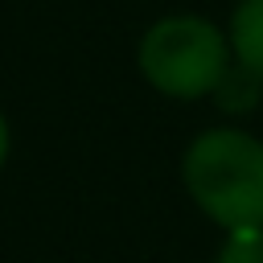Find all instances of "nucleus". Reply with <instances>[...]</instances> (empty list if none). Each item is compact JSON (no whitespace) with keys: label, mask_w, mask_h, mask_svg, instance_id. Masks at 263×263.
Instances as JSON below:
<instances>
[{"label":"nucleus","mask_w":263,"mask_h":263,"mask_svg":"<svg viewBox=\"0 0 263 263\" xmlns=\"http://www.w3.org/2000/svg\"><path fill=\"white\" fill-rule=\"evenodd\" d=\"M8 156H12V123H8V115L0 111V168L8 164Z\"/></svg>","instance_id":"423d86ee"},{"label":"nucleus","mask_w":263,"mask_h":263,"mask_svg":"<svg viewBox=\"0 0 263 263\" xmlns=\"http://www.w3.org/2000/svg\"><path fill=\"white\" fill-rule=\"evenodd\" d=\"M230 53L263 78V0H238L230 12Z\"/></svg>","instance_id":"7ed1b4c3"},{"label":"nucleus","mask_w":263,"mask_h":263,"mask_svg":"<svg viewBox=\"0 0 263 263\" xmlns=\"http://www.w3.org/2000/svg\"><path fill=\"white\" fill-rule=\"evenodd\" d=\"M214 263H263V226L230 230Z\"/></svg>","instance_id":"39448f33"},{"label":"nucleus","mask_w":263,"mask_h":263,"mask_svg":"<svg viewBox=\"0 0 263 263\" xmlns=\"http://www.w3.org/2000/svg\"><path fill=\"white\" fill-rule=\"evenodd\" d=\"M259 99H263V78L255 70H247L242 62H230L226 74H222V82L214 86V103L222 111L238 115V111H251Z\"/></svg>","instance_id":"20e7f679"},{"label":"nucleus","mask_w":263,"mask_h":263,"mask_svg":"<svg viewBox=\"0 0 263 263\" xmlns=\"http://www.w3.org/2000/svg\"><path fill=\"white\" fill-rule=\"evenodd\" d=\"M181 181L193 205L230 230L263 226V140L242 127H210L189 140Z\"/></svg>","instance_id":"f257e3e1"},{"label":"nucleus","mask_w":263,"mask_h":263,"mask_svg":"<svg viewBox=\"0 0 263 263\" xmlns=\"http://www.w3.org/2000/svg\"><path fill=\"white\" fill-rule=\"evenodd\" d=\"M230 62H234L230 37L214 21L193 12H173L152 21L136 45V66L144 82L164 99H181V103L214 95Z\"/></svg>","instance_id":"f03ea898"}]
</instances>
